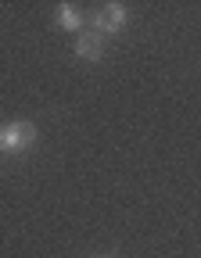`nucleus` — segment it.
Masks as SVG:
<instances>
[{
    "mask_svg": "<svg viewBox=\"0 0 201 258\" xmlns=\"http://www.w3.org/2000/svg\"><path fill=\"white\" fill-rule=\"evenodd\" d=\"M36 144V125L32 122H8L0 125V151L4 154H22Z\"/></svg>",
    "mask_w": 201,
    "mask_h": 258,
    "instance_id": "obj_1",
    "label": "nucleus"
},
{
    "mask_svg": "<svg viewBox=\"0 0 201 258\" xmlns=\"http://www.w3.org/2000/svg\"><path fill=\"white\" fill-rule=\"evenodd\" d=\"M126 29V8L122 4H108L93 15V32L100 36H112V32H122Z\"/></svg>",
    "mask_w": 201,
    "mask_h": 258,
    "instance_id": "obj_2",
    "label": "nucleus"
},
{
    "mask_svg": "<svg viewBox=\"0 0 201 258\" xmlns=\"http://www.w3.org/2000/svg\"><path fill=\"white\" fill-rule=\"evenodd\" d=\"M76 57H83V61H97L100 57V50H105V36L100 32H79V40H76Z\"/></svg>",
    "mask_w": 201,
    "mask_h": 258,
    "instance_id": "obj_3",
    "label": "nucleus"
},
{
    "mask_svg": "<svg viewBox=\"0 0 201 258\" xmlns=\"http://www.w3.org/2000/svg\"><path fill=\"white\" fill-rule=\"evenodd\" d=\"M54 22H58V29H79V25H83V15H79V8H72V4H61V8L54 11Z\"/></svg>",
    "mask_w": 201,
    "mask_h": 258,
    "instance_id": "obj_4",
    "label": "nucleus"
}]
</instances>
